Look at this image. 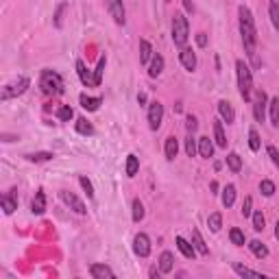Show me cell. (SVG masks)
<instances>
[{"label":"cell","mask_w":279,"mask_h":279,"mask_svg":"<svg viewBox=\"0 0 279 279\" xmlns=\"http://www.w3.org/2000/svg\"><path fill=\"white\" fill-rule=\"evenodd\" d=\"M240 212H242V216H245V218H248V216L253 214V199H251V196H247V199H245Z\"/></svg>","instance_id":"obj_47"},{"label":"cell","mask_w":279,"mask_h":279,"mask_svg":"<svg viewBox=\"0 0 279 279\" xmlns=\"http://www.w3.org/2000/svg\"><path fill=\"white\" fill-rule=\"evenodd\" d=\"M233 203H236V186H227L225 190H222V205L225 207H231Z\"/></svg>","instance_id":"obj_27"},{"label":"cell","mask_w":279,"mask_h":279,"mask_svg":"<svg viewBox=\"0 0 279 279\" xmlns=\"http://www.w3.org/2000/svg\"><path fill=\"white\" fill-rule=\"evenodd\" d=\"M77 131L81 135H92L94 133V126H92V123H90L88 118H79L77 120Z\"/></svg>","instance_id":"obj_33"},{"label":"cell","mask_w":279,"mask_h":279,"mask_svg":"<svg viewBox=\"0 0 279 279\" xmlns=\"http://www.w3.org/2000/svg\"><path fill=\"white\" fill-rule=\"evenodd\" d=\"M268 109H271V123H273V124H279V96L271 100Z\"/></svg>","instance_id":"obj_41"},{"label":"cell","mask_w":279,"mask_h":279,"mask_svg":"<svg viewBox=\"0 0 279 279\" xmlns=\"http://www.w3.org/2000/svg\"><path fill=\"white\" fill-rule=\"evenodd\" d=\"M260 192H262L264 196H273V194H275V184H273L271 179L260 181Z\"/></svg>","instance_id":"obj_42"},{"label":"cell","mask_w":279,"mask_h":279,"mask_svg":"<svg viewBox=\"0 0 279 279\" xmlns=\"http://www.w3.org/2000/svg\"><path fill=\"white\" fill-rule=\"evenodd\" d=\"M207 227H210L212 231H220V227H222V214L220 212L210 214V218H207Z\"/></svg>","instance_id":"obj_32"},{"label":"cell","mask_w":279,"mask_h":279,"mask_svg":"<svg viewBox=\"0 0 279 279\" xmlns=\"http://www.w3.org/2000/svg\"><path fill=\"white\" fill-rule=\"evenodd\" d=\"M0 203H2V210H4V214H13V212L18 210L16 190H9L7 194H2V199H0Z\"/></svg>","instance_id":"obj_13"},{"label":"cell","mask_w":279,"mask_h":279,"mask_svg":"<svg viewBox=\"0 0 279 279\" xmlns=\"http://www.w3.org/2000/svg\"><path fill=\"white\" fill-rule=\"evenodd\" d=\"M161 72H164V57L155 53L153 59H151V63H149V77L151 79H157Z\"/></svg>","instance_id":"obj_15"},{"label":"cell","mask_w":279,"mask_h":279,"mask_svg":"<svg viewBox=\"0 0 279 279\" xmlns=\"http://www.w3.org/2000/svg\"><path fill=\"white\" fill-rule=\"evenodd\" d=\"M233 271H236L240 277H264L260 271H253V268L242 266V264H233Z\"/></svg>","instance_id":"obj_28"},{"label":"cell","mask_w":279,"mask_h":279,"mask_svg":"<svg viewBox=\"0 0 279 279\" xmlns=\"http://www.w3.org/2000/svg\"><path fill=\"white\" fill-rule=\"evenodd\" d=\"M65 7H68V4L62 2V4L57 7V11H55V27H57V29H62V24H63V13H65Z\"/></svg>","instance_id":"obj_44"},{"label":"cell","mask_w":279,"mask_h":279,"mask_svg":"<svg viewBox=\"0 0 279 279\" xmlns=\"http://www.w3.org/2000/svg\"><path fill=\"white\" fill-rule=\"evenodd\" d=\"M179 59H181V65H184L186 70H194L196 68V55L192 53V48H181V53H179Z\"/></svg>","instance_id":"obj_14"},{"label":"cell","mask_w":279,"mask_h":279,"mask_svg":"<svg viewBox=\"0 0 279 279\" xmlns=\"http://www.w3.org/2000/svg\"><path fill=\"white\" fill-rule=\"evenodd\" d=\"M144 214H146V212H144V205H142V201L135 199V201H133V220L140 222L142 218H144Z\"/></svg>","instance_id":"obj_43"},{"label":"cell","mask_w":279,"mask_h":279,"mask_svg":"<svg viewBox=\"0 0 279 279\" xmlns=\"http://www.w3.org/2000/svg\"><path fill=\"white\" fill-rule=\"evenodd\" d=\"M186 129H187V133H194L196 129H199V120H196V116H187L186 118Z\"/></svg>","instance_id":"obj_46"},{"label":"cell","mask_w":279,"mask_h":279,"mask_svg":"<svg viewBox=\"0 0 279 279\" xmlns=\"http://www.w3.org/2000/svg\"><path fill=\"white\" fill-rule=\"evenodd\" d=\"M236 74H238V88H240V96L247 100V103H251L253 100V74H251V68L242 62V59H238L236 62Z\"/></svg>","instance_id":"obj_2"},{"label":"cell","mask_w":279,"mask_h":279,"mask_svg":"<svg viewBox=\"0 0 279 279\" xmlns=\"http://www.w3.org/2000/svg\"><path fill=\"white\" fill-rule=\"evenodd\" d=\"M90 275L94 279H114V271H111L109 266H105V264H92L90 266Z\"/></svg>","instance_id":"obj_12"},{"label":"cell","mask_w":279,"mask_h":279,"mask_svg":"<svg viewBox=\"0 0 279 279\" xmlns=\"http://www.w3.org/2000/svg\"><path fill=\"white\" fill-rule=\"evenodd\" d=\"M275 238L279 240V220H277V225H275Z\"/></svg>","instance_id":"obj_53"},{"label":"cell","mask_w":279,"mask_h":279,"mask_svg":"<svg viewBox=\"0 0 279 279\" xmlns=\"http://www.w3.org/2000/svg\"><path fill=\"white\" fill-rule=\"evenodd\" d=\"M164 153H166V159L172 161L179 153V140L175 138V135H168L166 138V146H164Z\"/></svg>","instance_id":"obj_18"},{"label":"cell","mask_w":279,"mask_h":279,"mask_svg":"<svg viewBox=\"0 0 279 279\" xmlns=\"http://www.w3.org/2000/svg\"><path fill=\"white\" fill-rule=\"evenodd\" d=\"M138 103H140V105L146 103V94H140V96H138Z\"/></svg>","instance_id":"obj_50"},{"label":"cell","mask_w":279,"mask_h":279,"mask_svg":"<svg viewBox=\"0 0 279 279\" xmlns=\"http://www.w3.org/2000/svg\"><path fill=\"white\" fill-rule=\"evenodd\" d=\"M187 37H190V24H187V18L181 11H177L172 16V42L175 46H186Z\"/></svg>","instance_id":"obj_3"},{"label":"cell","mask_w":279,"mask_h":279,"mask_svg":"<svg viewBox=\"0 0 279 279\" xmlns=\"http://www.w3.org/2000/svg\"><path fill=\"white\" fill-rule=\"evenodd\" d=\"M79 184H81V187H83L85 192H88L90 199H92V196H94V186H92V181H90L88 177H79Z\"/></svg>","instance_id":"obj_45"},{"label":"cell","mask_w":279,"mask_h":279,"mask_svg":"<svg viewBox=\"0 0 279 279\" xmlns=\"http://www.w3.org/2000/svg\"><path fill=\"white\" fill-rule=\"evenodd\" d=\"M238 18H240V35H242V44L248 55V59L253 62V65H260V59L255 55V44H257V31H255V20L248 7L238 9Z\"/></svg>","instance_id":"obj_1"},{"label":"cell","mask_w":279,"mask_h":279,"mask_svg":"<svg viewBox=\"0 0 279 279\" xmlns=\"http://www.w3.org/2000/svg\"><path fill=\"white\" fill-rule=\"evenodd\" d=\"M227 166H229L231 172H240L242 170V157L238 153H229L227 155Z\"/></svg>","instance_id":"obj_30"},{"label":"cell","mask_w":279,"mask_h":279,"mask_svg":"<svg viewBox=\"0 0 279 279\" xmlns=\"http://www.w3.org/2000/svg\"><path fill=\"white\" fill-rule=\"evenodd\" d=\"M57 118L62 120V123H70V120L74 118V111H72V107H70V105H62V107L57 109Z\"/></svg>","instance_id":"obj_34"},{"label":"cell","mask_w":279,"mask_h":279,"mask_svg":"<svg viewBox=\"0 0 279 279\" xmlns=\"http://www.w3.org/2000/svg\"><path fill=\"white\" fill-rule=\"evenodd\" d=\"M210 187H212V192H214V194H216V190H218V184H216V181H212Z\"/></svg>","instance_id":"obj_52"},{"label":"cell","mask_w":279,"mask_h":279,"mask_svg":"<svg viewBox=\"0 0 279 279\" xmlns=\"http://www.w3.org/2000/svg\"><path fill=\"white\" fill-rule=\"evenodd\" d=\"M153 46H151L146 39H140V63L142 65H146V63H151V59H153Z\"/></svg>","instance_id":"obj_22"},{"label":"cell","mask_w":279,"mask_h":279,"mask_svg":"<svg viewBox=\"0 0 279 279\" xmlns=\"http://www.w3.org/2000/svg\"><path fill=\"white\" fill-rule=\"evenodd\" d=\"M172 266H175V255H172L170 251H164L159 255V273L168 275V273L172 271Z\"/></svg>","instance_id":"obj_20"},{"label":"cell","mask_w":279,"mask_h":279,"mask_svg":"<svg viewBox=\"0 0 279 279\" xmlns=\"http://www.w3.org/2000/svg\"><path fill=\"white\" fill-rule=\"evenodd\" d=\"M196 44H199L201 48L207 46V35L205 33H196Z\"/></svg>","instance_id":"obj_49"},{"label":"cell","mask_w":279,"mask_h":279,"mask_svg":"<svg viewBox=\"0 0 279 279\" xmlns=\"http://www.w3.org/2000/svg\"><path fill=\"white\" fill-rule=\"evenodd\" d=\"M266 107H268V96L264 90H257L253 96V116H255L257 123H264L266 118Z\"/></svg>","instance_id":"obj_6"},{"label":"cell","mask_w":279,"mask_h":279,"mask_svg":"<svg viewBox=\"0 0 279 279\" xmlns=\"http://www.w3.org/2000/svg\"><path fill=\"white\" fill-rule=\"evenodd\" d=\"M214 140L220 149H227V135H225V129H222L220 120H214Z\"/></svg>","instance_id":"obj_25"},{"label":"cell","mask_w":279,"mask_h":279,"mask_svg":"<svg viewBox=\"0 0 279 279\" xmlns=\"http://www.w3.org/2000/svg\"><path fill=\"white\" fill-rule=\"evenodd\" d=\"M140 170V159L135 155H129L126 157V177H135Z\"/></svg>","instance_id":"obj_29"},{"label":"cell","mask_w":279,"mask_h":279,"mask_svg":"<svg viewBox=\"0 0 279 279\" xmlns=\"http://www.w3.org/2000/svg\"><path fill=\"white\" fill-rule=\"evenodd\" d=\"M177 248H179L181 253H184V257H187V260H194V255H196V248L194 245H190V242L186 240V238H181V236H177Z\"/></svg>","instance_id":"obj_17"},{"label":"cell","mask_w":279,"mask_h":279,"mask_svg":"<svg viewBox=\"0 0 279 279\" xmlns=\"http://www.w3.org/2000/svg\"><path fill=\"white\" fill-rule=\"evenodd\" d=\"M31 207H33V214H44V212H46V194H44L42 190L35 192Z\"/></svg>","instance_id":"obj_21"},{"label":"cell","mask_w":279,"mask_h":279,"mask_svg":"<svg viewBox=\"0 0 279 279\" xmlns=\"http://www.w3.org/2000/svg\"><path fill=\"white\" fill-rule=\"evenodd\" d=\"M77 72H79V79H81V83L85 85V88H94V77L88 72V68H85V63L81 62H77Z\"/></svg>","instance_id":"obj_23"},{"label":"cell","mask_w":279,"mask_h":279,"mask_svg":"<svg viewBox=\"0 0 279 279\" xmlns=\"http://www.w3.org/2000/svg\"><path fill=\"white\" fill-rule=\"evenodd\" d=\"M199 155L205 157V159H210V157L214 155V144H212V140L207 138V135L199 138Z\"/></svg>","instance_id":"obj_24"},{"label":"cell","mask_w":279,"mask_h":279,"mask_svg":"<svg viewBox=\"0 0 279 279\" xmlns=\"http://www.w3.org/2000/svg\"><path fill=\"white\" fill-rule=\"evenodd\" d=\"M218 114H220V118L225 120L227 124L236 123V111H233V105L229 100H220V103H218Z\"/></svg>","instance_id":"obj_11"},{"label":"cell","mask_w":279,"mask_h":279,"mask_svg":"<svg viewBox=\"0 0 279 279\" xmlns=\"http://www.w3.org/2000/svg\"><path fill=\"white\" fill-rule=\"evenodd\" d=\"M81 107L85 111H96L100 107V103H103V98L100 96H88V94H81Z\"/></svg>","instance_id":"obj_16"},{"label":"cell","mask_w":279,"mask_h":279,"mask_svg":"<svg viewBox=\"0 0 279 279\" xmlns=\"http://www.w3.org/2000/svg\"><path fill=\"white\" fill-rule=\"evenodd\" d=\"M248 146H251V151H260L262 149V140H260L257 129H248Z\"/></svg>","instance_id":"obj_35"},{"label":"cell","mask_w":279,"mask_h":279,"mask_svg":"<svg viewBox=\"0 0 279 279\" xmlns=\"http://www.w3.org/2000/svg\"><path fill=\"white\" fill-rule=\"evenodd\" d=\"M161 120H164V105L159 100H153L149 105V126L151 131H157L161 126Z\"/></svg>","instance_id":"obj_7"},{"label":"cell","mask_w":279,"mask_h":279,"mask_svg":"<svg viewBox=\"0 0 279 279\" xmlns=\"http://www.w3.org/2000/svg\"><path fill=\"white\" fill-rule=\"evenodd\" d=\"M196 151H199V140H194V138H192V133H187V138H186V153L190 157H194Z\"/></svg>","instance_id":"obj_38"},{"label":"cell","mask_w":279,"mask_h":279,"mask_svg":"<svg viewBox=\"0 0 279 279\" xmlns=\"http://www.w3.org/2000/svg\"><path fill=\"white\" fill-rule=\"evenodd\" d=\"M39 88H42L44 94H62L63 81L57 72H53V70H44L42 77H39Z\"/></svg>","instance_id":"obj_4"},{"label":"cell","mask_w":279,"mask_h":279,"mask_svg":"<svg viewBox=\"0 0 279 279\" xmlns=\"http://www.w3.org/2000/svg\"><path fill=\"white\" fill-rule=\"evenodd\" d=\"M62 201H63L72 212H77V214H85V212H88V210H85V203L81 201L79 196L74 194V192L63 190V192H62Z\"/></svg>","instance_id":"obj_9"},{"label":"cell","mask_w":279,"mask_h":279,"mask_svg":"<svg viewBox=\"0 0 279 279\" xmlns=\"http://www.w3.org/2000/svg\"><path fill=\"white\" fill-rule=\"evenodd\" d=\"M192 245H194L196 253H201V255H210V247L205 245V240H203L199 229H192Z\"/></svg>","instance_id":"obj_19"},{"label":"cell","mask_w":279,"mask_h":279,"mask_svg":"<svg viewBox=\"0 0 279 279\" xmlns=\"http://www.w3.org/2000/svg\"><path fill=\"white\" fill-rule=\"evenodd\" d=\"M251 218H253V229H255V231H264V225H266V218H264L262 212H253Z\"/></svg>","instance_id":"obj_40"},{"label":"cell","mask_w":279,"mask_h":279,"mask_svg":"<svg viewBox=\"0 0 279 279\" xmlns=\"http://www.w3.org/2000/svg\"><path fill=\"white\" fill-rule=\"evenodd\" d=\"M29 85H31V81H29L27 77H20L18 81H13V83L4 85L2 92H0V98L9 100V98H16V96H22L29 90Z\"/></svg>","instance_id":"obj_5"},{"label":"cell","mask_w":279,"mask_h":279,"mask_svg":"<svg viewBox=\"0 0 279 279\" xmlns=\"http://www.w3.org/2000/svg\"><path fill=\"white\" fill-rule=\"evenodd\" d=\"M133 251H135V255H140V257L151 255V238L146 236V233H138V236L133 238Z\"/></svg>","instance_id":"obj_8"},{"label":"cell","mask_w":279,"mask_h":279,"mask_svg":"<svg viewBox=\"0 0 279 279\" xmlns=\"http://www.w3.org/2000/svg\"><path fill=\"white\" fill-rule=\"evenodd\" d=\"M53 157H55L53 153H48V151H42V153H29L27 159H29V161H35V164H39V161H50Z\"/></svg>","instance_id":"obj_36"},{"label":"cell","mask_w":279,"mask_h":279,"mask_svg":"<svg viewBox=\"0 0 279 279\" xmlns=\"http://www.w3.org/2000/svg\"><path fill=\"white\" fill-rule=\"evenodd\" d=\"M248 248H251V253L255 257H266L268 255V248H266V245H264V242H260V240H251L248 242Z\"/></svg>","instance_id":"obj_26"},{"label":"cell","mask_w":279,"mask_h":279,"mask_svg":"<svg viewBox=\"0 0 279 279\" xmlns=\"http://www.w3.org/2000/svg\"><path fill=\"white\" fill-rule=\"evenodd\" d=\"M268 16H271L273 27L279 31V2H271V4H268Z\"/></svg>","instance_id":"obj_39"},{"label":"cell","mask_w":279,"mask_h":279,"mask_svg":"<svg viewBox=\"0 0 279 279\" xmlns=\"http://www.w3.org/2000/svg\"><path fill=\"white\" fill-rule=\"evenodd\" d=\"M229 240H231V245H236V247H245V233L238 229V227H233L229 231Z\"/></svg>","instance_id":"obj_37"},{"label":"cell","mask_w":279,"mask_h":279,"mask_svg":"<svg viewBox=\"0 0 279 279\" xmlns=\"http://www.w3.org/2000/svg\"><path fill=\"white\" fill-rule=\"evenodd\" d=\"M184 4H186V9H187V11H192V9H194V7H192V2H190V0H184Z\"/></svg>","instance_id":"obj_51"},{"label":"cell","mask_w":279,"mask_h":279,"mask_svg":"<svg viewBox=\"0 0 279 279\" xmlns=\"http://www.w3.org/2000/svg\"><path fill=\"white\" fill-rule=\"evenodd\" d=\"M105 65H107V57H100V59H98V65H96V70H94V88H98L100 81H103Z\"/></svg>","instance_id":"obj_31"},{"label":"cell","mask_w":279,"mask_h":279,"mask_svg":"<svg viewBox=\"0 0 279 279\" xmlns=\"http://www.w3.org/2000/svg\"><path fill=\"white\" fill-rule=\"evenodd\" d=\"M268 155H271V159H273V164H275L277 166V168H279V151H277V146H268Z\"/></svg>","instance_id":"obj_48"},{"label":"cell","mask_w":279,"mask_h":279,"mask_svg":"<svg viewBox=\"0 0 279 279\" xmlns=\"http://www.w3.org/2000/svg\"><path fill=\"white\" fill-rule=\"evenodd\" d=\"M107 9L114 18L116 24H124L126 22V13H124V4L123 0H107Z\"/></svg>","instance_id":"obj_10"}]
</instances>
